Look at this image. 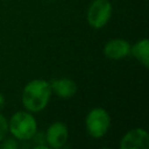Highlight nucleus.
<instances>
[{
    "mask_svg": "<svg viewBox=\"0 0 149 149\" xmlns=\"http://www.w3.org/2000/svg\"><path fill=\"white\" fill-rule=\"evenodd\" d=\"M68 136H69L68 127L63 122L56 121L49 126L45 134V140L51 148L57 149V148H62L66 143Z\"/></svg>",
    "mask_w": 149,
    "mask_h": 149,
    "instance_id": "obj_6",
    "label": "nucleus"
},
{
    "mask_svg": "<svg viewBox=\"0 0 149 149\" xmlns=\"http://www.w3.org/2000/svg\"><path fill=\"white\" fill-rule=\"evenodd\" d=\"M130 52L144 68H148V64H149V41L147 38L140 40L134 45H132Z\"/></svg>",
    "mask_w": 149,
    "mask_h": 149,
    "instance_id": "obj_9",
    "label": "nucleus"
},
{
    "mask_svg": "<svg viewBox=\"0 0 149 149\" xmlns=\"http://www.w3.org/2000/svg\"><path fill=\"white\" fill-rule=\"evenodd\" d=\"M112 15V3L108 0H94L87 10V22L94 28H102Z\"/></svg>",
    "mask_w": 149,
    "mask_h": 149,
    "instance_id": "obj_4",
    "label": "nucleus"
},
{
    "mask_svg": "<svg viewBox=\"0 0 149 149\" xmlns=\"http://www.w3.org/2000/svg\"><path fill=\"white\" fill-rule=\"evenodd\" d=\"M121 149H147L149 147V135L142 128H134L127 132L120 142Z\"/></svg>",
    "mask_w": 149,
    "mask_h": 149,
    "instance_id": "obj_5",
    "label": "nucleus"
},
{
    "mask_svg": "<svg viewBox=\"0 0 149 149\" xmlns=\"http://www.w3.org/2000/svg\"><path fill=\"white\" fill-rule=\"evenodd\" d=\"M7 133H8V121L2 114H0V142L6 137Z\"/></svg>",
    "mask_w": 149,
    "mask_h": 149,
    "instance_id": "obj_10",
    "label": "nucleus"
},
{
    "mask_svg": "<svg viewBox=\"0 0 149 149\" xmlns=\"http://www.w3.org/2000/svg\"><path fill=\"white\" fill-rule=\"evenodd\" d=\"M51 91L55 92L61 98H71L77 92V85L76 83L70 78H62L56 79L50 84Z\"/></svg>",
    "mask_w": 149,
    "mask_h": 149,
    "instance_id": "obj_8",
    "label": "nucleus"
},
{
    "mask_svg": "<svg viewBox=\"0 0 149 149\" xmlns=\"http://www.w3.org/2000/svg\"><path fill=\"white\" fill-rule=\"evenodd\" d=\"M1 142L2 143L0 144V147L2 149H17L19 148V143L14 139H3Z\"/></svg>",
    "mask_w": 149,
    "mask_h": 149,
    "instance_id": "obj_11",
    "label": "nucleus"
},
{
    "mask_svg": "<svg viewBox=\"0 0 149 149\" xmlns=\"http://www.w3.org/2000/svg\"><path fill=\"white\" fill-rule=\"evenodd\" d=\"M3 106H5V98H3V95L0 93V109H2Z\"/></svg>",
    "mask_w": 149,
    "mask_h": 149,
    "instance_id": "obj_12",
    "label": "nucleus"
},
{
    "mask_svg": "<svg viewBox=\"0 0 149 149\" xmlns=\"http://www.w3.org/2000/svg\"><path fill=\"white\" fill-rule=\"evenodd\" d=\"M104 54L109 59H121L130 54V44L121 38L108 41L104 47Z\"/></svg>",
    "mask_w": 149,
    "mask_h": 149,
    "instance_id": "obj_7",
    "label": "nucleus"
},
{
    "mask_svg": "<svg viewBox=\"0 0 149 149\" xmlns=\"http://www.w3.org/2000/svg\"><path fill=\"white\" fill-rule=\"evenodd\" d=\"M50 84L44 79H35L29 81L22 92V102L29 112H41L49 102L51 97Z\"/></svg>",
    "mask_w": 149,
    "mask_h": 149,
    "instance_id": "obj_1",
    "label": "nucleus"
},
{
    "mask_svg": "<svg viewBox=\"0 0 149 149\" xmlns=\"http://www.w3.org/2000/svg\"><path fill=\"white\" fill-rule=\"evenodd\" d=\"M8 129L12 135L21 141L30 140L37 132V123L35 118L24 111L16 112L9 120Z\"/></svg>",
    "mask_w": 149,
    "mask_h": 149,
    "instance_id": "obj_2",
    "label": "nucleus"
},
{
    "mask_svg": "<svg viewBox=\"0 0 149 149\" xmlns=\"http://www.w3.org/2000/svg\"><path fill=\"white\" fill-rule=\"evenodd\" d=\"M85 125L87 133L92 137H102L111 126V116L104 108H93L88 112Z\"/></svg>",
    "mask_w": 149,
    "mask_h": 149,
    "instance_id": "obj_3",
    "label": "nucleus"
}]
</instances>
